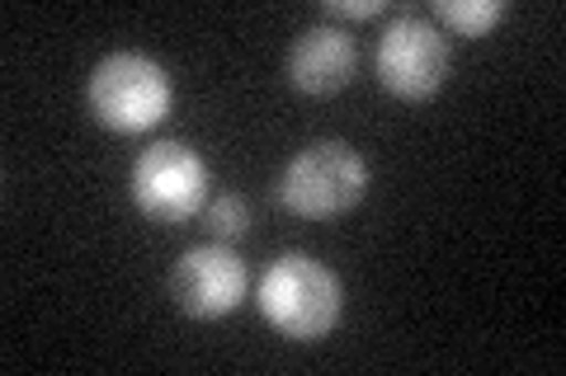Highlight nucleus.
I'll return each instance as SVG.
<instances>
[{"label": "nucleus", "instance_id": "4", "mask_svg": "<svg viewBox=\"0 0 566 376\" xmlns=\"http://www.w3.org/2000/svg\"><path fill=\"white\" fill-rule=\"evenodd\" d=\"M212 170L208 160L189 147V141H151L147 151L133 160L128 193L133 207L156 226H185L208 207Z\"/></svg>", "mask_w": 566, "mask_h": 376}, {"label": "nucleus", "instance_id": "8", "mask_svg": "<svg viewBox=\"0 0 566 376\" xmlns=\"http://www.w3.org/2000/svg\"><path fill=\"white\" fill-rule=\"evenodd\" d=\"M434 20L453 29L458 39H486V33L505 20V6L501 0H439Z\"/></svg>", "mask_w": 566, "mask_h": 376}, {"label": "nucleus", "instance_id": "5", "mask_svg": "<svg viewBox=\"0 0 566 376\" xmlns=\"http://www.w3.org/2000/svg\"><path fill=\"white\" fill-rule=\"evenodd\" d=\"M449 66H453L449 39L424 14H397L378 39V57H374L378 85L401 104L434 99L449 80Z\"/></svg>", "mask_w": 566, "mask_h": 376}, {"label": "nucleus", "instance_id": "3", "mask_svg": "<svg viewBox=\"0 0 566 376\" xmlns=\"http://www.w3.org/2000/svg\"><path fill=\"white\" fill-rule=\"evenodd\" d=\"M95 122H104L109 132H151L156 122H166L170 104H175V80L170 71L147 57V52H109L85 85Z\"/></svg>", "mask_w": 566, "mask_h": 376}, {"label": "nucleus", "instance_id": "7", "mask_svg": "<svg viewBox=\"0 0 566 376\" xmlns=\"http://www.w3.org/2000/svg\"><path fill=\"white\" fill-rule=\"evenodd\" d=\"M354 66H359L354 33L340 24H312L293 39L283 76H289V85L297 95L326 99V95H340V89L354 80Z\"/></svg>", "mask_w": 566, "mask_h": 376}, {"label": "nucleus", "instance_id": "6", "mask_svg": "<svg viewBox=\"0 0 566 376\" xmlns=\"http://www.w3.org/2000/svg\"><path fill=\"white\" fill-rule=\"evenodd\" d=\"M166 288L189 320H227L251 292V273H245V259L232 245L212 240V245H193L175 259Z\"/></svg>", "mask_w": 566, "mask_h": 376}, {"label": "nucleus", "instance_id": "2", "mask_svg": "<svg viewBox=\"0 0 566 376\" xmlns=\"http://www.w3.org/2000/svg\"><path fill=\"white\" fill-rule=\"evenodd\" d=\"M368 160L349 141H312L274 179L283 212L303 222H335L368 198Z\"/></svg>", "mask_w": 566, "mask_h": 376}, {"label": "nucleus", "instance_id": "10", "mask_svg": "<svg viewBox=\"0 0 566 376\" xmlns=\"http://www.w3.org/2000/svg\"><path fill=\"white\" fill-rule=\"evenodd\" d=\"M382 10H387L382 0H335V6H326L331 20H374Z\"/></svg>", "mask_w": 566, "mask_h": 376}, {"label": "nucleus", "instance_id": "1", "mask_svg": "<svg viewBox=\"0 0 566 376\" xmlns=\"http://www.w3.org/2000/svg\"><path fill=\"white\" fill-rule=\"evenodd\" d=\"M340 278L312 255H279L255 282V307L293 344H316L340 325Z\"/></svg>", "mask_w": 566, "mask_h": 376}, {"label": "nucleus", "instance_id": "9", "mask_svg": "<svg viewBox=\"0 0 566 376\" xmlns=\"http://www.w3.org/2000/svg\"><path fill=\"white\" fill-rule=\"evenodd\" d=\"M203 212H208V230L218 240H227V245L241 240L245 230H251V207H245V198H237V193H222V198H212Z\"/></svg>", "mask_w": 566, "mask_h": 376}]
</instances>
